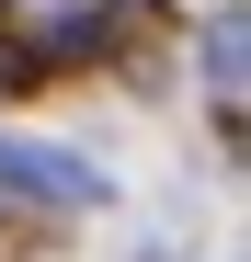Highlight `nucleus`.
<instances>
[{
	"label": "nucleus",
	"instance_id": "f257e3e1",
	"mask_svg": "<svg viewBox=\"0 0 251 262\" xmlns=\"http://www.w3.org/2000/svg\"><path fill=\"white\" fill-rule=\"evenodd\" d=\"M0 205H46V216H92L103 205V171L80 148H0Z\"/></svg>",
	"mask_w": 251,
	"mask_h": 262
},
{
	"label": "nucleus",
	"instance_id": "7ed1b4c3",
	"mask_svg": "<svg viewBox=\"0 0 251 262\" xmlns=\"http://www.w3.org/2000/svg\"><path fill=\"white\" fill-rule=\"evenodd\" d=\"M23 80H34V69H23V46H0V92H23Z\"/></svg>",
	"mask_w": 251,
	"mask_h": 262
},
{
	"label": "nucleus",
	"instance_id": "f03ea898",
	"mask_svg": "<svg viewBox=\"0 0 251 262\" xmlns=\"http://www.w3.org/2000/svg\"><path fill=\"white\" fill-rule=\"evenodd\" d=\"M240 92H251V12L217 0V12H205V103H217L228 148H240Z\"/></svg>",
	"mask_w": 251,
	"mask_h": 262
}]
</instances>
